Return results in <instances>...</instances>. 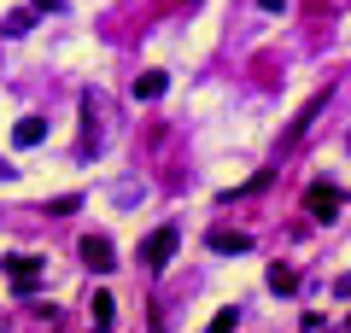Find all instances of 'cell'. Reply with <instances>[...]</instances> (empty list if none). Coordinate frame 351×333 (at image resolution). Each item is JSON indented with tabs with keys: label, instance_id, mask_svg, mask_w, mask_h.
<instances>
[{
	"label": "cell",
	"instance_id": "obj_1",
	"mask_svg": "<svg viewBox=\"0 0 351 333\" xmlns=\"http://www.w3.org/2000/svg\"><path fill=\"white\" fill-rule=\"evenodd\" d=\"M176 246H182V234H176V228H152V234L141 240V258H147V269H152V275H158V269H170Z\"/></svg>",
	"mask_w": 351,
	"mask_h": 333
},
{
	"label": "cell",
	"instance_id": "obj_2",
	"mask_svg": "<svg viewBox=\"0 0 351 333\" xmlns=\"http://www.w3.org/2000/svg\"><path fill=\"white\" fill-rule=\"evenodd\" d=\"M339 205H346V193H339L334 182H316L311 193H304V210H311L316 222H334V217H339Z\"/></svg>",
	"mask_w": 351,
	"mask_h": 333
},
{
	"label": "cell",
	"instance_id": "obj_3",
	"mask_svg": "<svg viewBox=\"0 0 351 333\" xmlns=\"http://www.w3.org/2000/svg\"><path fill=\"white\" fill-rule=\"evenodd\" d=\"M0 263H6V275H12V286H18V293H36L41 269H47V263H41V258H29V251H18V258H0Z\"/></svg>",
	"mask_w": 351,
	"mask_h": 333
},
{
	"label": "cell",
	"instance_id": "obj_4",
	"mask_svg": "<svg viewBox=\"0 0 351 333\" xmlns=\"http://www.w3.org/2000/svg\"><path fill=\"white\" fill-rule=\"evenodd\" d=\"M82 263H88V269H100V275H106V269L117 263V258H112V240H106V234H88V240H82Z\"/></svg>",
	"mask_w": 351,
	"mask_h": 333
},
{
	"label": "cell",
	"instance_id": "obj_5",
	"mask_svg": "<svg viewBox=\"0 0 351 333\" xmlns=\"http://www.w3.org/2000/svg\"><path fill=\"white\" fill-rule=\"evenodd\" d=\"M88 316H94V333H112V321H117V298H112V293H94V298H88Z\"/></svg>",
	"mask_w": 351,
	"mask_h": 333
},
{
	"label": "cell",
	"instance_id": "obj_6",
	"mask_svg": "<svg viewBox=\"0 0 351 333\" xmlns=\"http://www.w3.org/2000/svg\"><path fill=\"white\" fill-rule=\"evenodd\" d=\"M164 88H170V76H164V71H147V76H135V88H129V94H135V99H158Z\"/></svg>",
	"mask_w": 351,
	"mask_h": 333
},
{
	"label": "cell",
	"instance_id": "obj_7",
	"mask_svg": "<svg viewBox=\"0 0 351 333\" xmlns=\"http://www.w3.org/2000/svg\"><path fill=\"white\" fill-rule=\"evenodd\" d=\"M211 251H252V234H240V228H217Z\"/></svg>",
	"mask_w": 351,
	"mask_h": 333
},
{
	"label": "cell",
	"instance_id": "obj_8",
	"mask_svg": "<svg viewBox=\"0 0 351 333\" xmlns=\"http://www.w3.org/2000/svg\"><path fill=\"white\" fill-rule=\"evenodd\" d=\"M322 106H328V99H322V94H316V99H311V106H304V111H299V117H293V129H287V140H299V135H304V129H311V123H316V117H322Z\"/></svg>",
	"mask_w": 351,
	"mask_h": 333
},
{
	"label": "cell",
	"instance_id": "obj_9",
	"mask_svg": "<svg viewBox=\"0 0 351 333\" xmlns=\"http://www.w3.org/2000/svg\"><path fill=\"white\" fill-rule=\"evenodd\" d=\"M41 135H47V123H41V117H24V123L12 129V140H18V147H41Z\"/></svg>",
	"mask_w": 351,
	"mask_h": 333
},
{
	"label": "cell",
	"instance_id": "obj_10",
	"mask_svg": "<svg viewBox=\"0 0 351 333\" xmlns=\"http://www.w3.org/2000/svg\"><path fill=\"white\" fill-rule=\"evenodd\" d=\"M269 286H276V293H293V286H299L293 263H269Z\"/></svg>",
	"mask_w": 351,
	"mask_h": 333
},
{
	"label": "cell",
	"instance_id": "obj_11",
	"mask_svg": "<svg viewBox=\"0 0 351 333\" xmlns=\"http://www.w3.org/2000/svg\"><path fill=\"white\" fill-rule=\"evenodd\" d=\"M211 333H234V310H217V316H211Z\"/></svg>",
	"mask_w": 351,
	"mask_h": 333
},
{
	"label": "cell",
	"instance_id": "obj_12",
	"mask_svg": "<svg viewBox=\"0 0 351 333\" xmlns=\"http://www.w3.org/2000/svg\"><path fill=\"white\" fill-rule=\"evenodd\" d=\"M6 175H12V164H0V182H6Z\"/></svg>",
	"mask_w": 351,
	"mask_h": 333
},
{
	"label": "cell",
	"instance_id": "obj_13",
	"mask_svg": "<svg viewBox=\"0 0 351 333\" xmlns=\"http://www.w3.org/2000/svg\"><path fill=\"white\" fill-rule=\"evenodd\" d=\"M36 6H59V0H36Z\"/></svg>",
	"mask_w": 351,
	"mask_h": 333
},
{
	"label": "cell",
	"instance_id": "obj_14",
	"mask_svg": "<svg viewBox=\"0 0 351 333\" xmlns=\"http://www.w3.org/2000/svg\"><path fill=\"white\" fill-rule=\"evenodd\" d=\"M346 328H351V316H346Z\"/></svg>",
	"mask_w": 351,
	"mask_h": 333
}]
</instances>
